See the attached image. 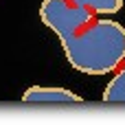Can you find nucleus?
<instances>
[{"mask_svg":"<svg viewBox=\"0 0 125 125\" xmlns=\"http://www.w3.org/2000/svg\"><path fill=\"white\" fill-rule=\"evenodd\" d=\"M40 20L59 37V42H64L86 24H90L94 20V13L83 7L70 4L68 0H44L40 7Z\"/></svg>","mask_w":125,"mask_h":125,"instance_id":"f03ea898","label":"nucleus"},{"mask_svg":"<svg viewBox=\"0 0 125 125\" xmlns=\"http://www.w3.org/2000/svg\"><path fill=\"white\" fill-rule=\"evenodd\" d=\"M103 101L105 103H125V64L119 66L116 75L103 90Z\"/></svg>","mask_w":125,"mask_h":125,"instance_id":"39448f33","label":"nucleus"},{"mask_svg":"<svg viewBox=\"0 0 125 125\" xmlns=\"http://www.w3.org/2000/svg\"><path fill=\"white\" fill-rule=\"evenodd\" d=\"M68 64L83 75H108L125 62V26L114 20H92L62 42Z\"/></svg>","mask_w":125,"mask_h":125,"instance_id":"f257e3e1","label":"nucleus"},{"mask_svg":"<svg viewBox=\"0 0 125 125\" xmlns=\"http://www.w3.org/2000/svg\"><path fill=\"white\" fill-rule=\"evenodd\" d=\"M75 7H83L94 15H114L123 9V0H68Z\"/></svg>","mask_w":125,"mask_h":125,"instance_id":"20e7f679","label":"nucleus"},{"mask_svg":"<svg viewBox=\"0 0 125 125\" xmlns=\"http://www.w3.org/2000/svg\"><path fill=\"white\" fill-rule=\"evenodd\" d=\"M24 103H81L83 99L66 88H53V86H31L22 94Z\"/></svg>","mask_w":125,"mask_h":125,"instance_id":"7ed1b4c3","label":"nucleus"}]
</instances>
